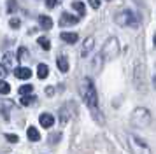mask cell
Returning a JSON list of instances; mask_svg holds the SVG:
<instances>
[{
  "label": "cell",
  "instance_id": "1",
  "mask_svg": "<svg viewBox=\"0 0 156 154\" xmlns=\"http://www.w3.org/2000/svg\"><path fill=\"white\" fill-rule=\"evenodd\" d=\"M81 95L84 98V103L88 105L93 110V114L97 116V114H98V96H97V89H95L93 82L88 77L83 79V82H81Z\"/></svg>",
  "mask_w": 156,
  "mask_h": 154
},
{
  "label": "cell",
  "instance_id": "2",
  "mask_svg": "<svg viewBox=\"0 0 156 154\" xmlns=\"http://www.w3.org/2000/svg\"><path fill=\"white\" fill-rule=\"evenodd\" d=\"M100 54L107 58V60H114L116 56L119 54V40L116 39V37H111V39H107V42L104 44V47H102V53Z\"/></svg>",
  "mask_w": 156,
  "mask_h": 154
},
{
  "label": "cell",
  "instance_id": "3",
  "mask_svg": "<svg viewBox=\"0 0 156 154\" xmlns=\"http://www.w3.org/2000/svg\"><path fill=\"white\" fill-rule=\"evenodd\" d=\"M128 144H130L132 154H151V149L147 147V144L142 138L135 137V135H130L128 137Z\"/></svg>",
  "mask_w": 156,
  "mask_h": 154
},
{
  "label": "cell",
  "instance_id": "4",
  "mask_svg": "<svg viewBox=\"0 0 156 154\" xmlns=\"http://www.w3.org/2000/svg\"><path fill=\"white\" fill-rule=\"evenodd\" d=\"M116 23L119 25V26H139V19H137V16H135L132 11H123V12L116 14Z\"/></svg>",
  "mask_w": 156,
  "mask_h": 154
},
{
  "label": "cell",
  "instance_id": "5",
  "mask_svg": "<svg viewBox=\"0 0 156 154\" xmlns=\"http://www.w3.org/2000/svg\"><path fill=\"white\" fill-rule=\"evenodd\" d=\"M132 121H133L135 124H139V126H147L149 121H151V114H149L147 109H142V107H139V109H135V110H133Z\"/></svg>",
  "mask_w": 156,
  "mask_h": 154
},
{
  "label": "cell",
  "instance_id": "6",
  "mask_svg": "<svg viewBox=\"0 0 156 154\" xmlns=\"http://www.w3.org/2000/svg\"><path fill=\"white\" fill-rule=\"evenodd\" d=\"M79 18L77 16H72L69 12H62L60 16V26H72V25H77Z\"/></svg>",
  "mask_w": 156,
  "mask_h": 154
},
{
  "label": "cell",
  "instance_id": "7",
  "mask_svg": "<svg viewBox=\"0 0 156 154\" xmlns=\"http://www.w3.org/2000/svg\"><path fill=\"white\" fill-rule=\"evenodd\" d=\"M39 123H41V126H42V128L49 130V128H53V124H55V117L51 116L49 112H44V114H41V116H39Z\"/></svg>",
  "mask_w": 156,
  "mask_h": 154
},
{
  "label": "cell",
  "instance_id": "8",
  "mask_svg": "<svg viewBox=\"0 0 156 154\" xmlns=\"http://www.w3.org/2000/svg\"><path fill=\"white\" fill-rule=\"evenodd\" d=\"M56 65H58V70H60L62 74H67V72H69V58L65 54H60L56 58Z\"/></svg>",
  "mask_w": 156,
  "mask_h": 154
},
{
  "label": "cell",
  "instance_id": "9",
  "mask_svg": "<svg viewBox=\"0 0 156 154\" xmlns=\"http://www.w3.org/2000/svg\"><path fill=\"white\" fill-rule=\"evenodd\" d=\"M60 39L63 42H67V44H76V42L79 40V35L76 33V32H62Z\"/></svg>",
  "mask_w": 156,
  "mask_h": 154
},
{
  "label": "cell",
  "instance_id": "10",
  "mask_svg": "<svg viewBox=\"0 0 156 154\" xmlns=\"http://www.w3.org/2000/svg\"><path fill=\"white\" fill-rule=\"evenodd\" d=\"M14 75L18 79H30L32 77V70L28 67H18V68H14Z\"/></svg>",
  "mask_w": 156,
  "mask_h": 154
},
{
  "label": "cell",
  "instance_id": "11",
  "mask_svg": "<svg viewBox=\"0 0 156 154\" xmlns=\"http://www.w3.org/2000/svg\"><path fill=\"white\" fill-rule=\"evenodd\" d=\"M39 23H41V28L42 30H51L53 28V19H51L49 16H46V14H41L39 16Z\"/></svg>",
  "mask_w": 156,
  "mask_h": 154
},
{
  "label": "cell",
  "instance_id": "12",
  "mask_svg": "<svg viewBox=\"0 0 156 154\" xmlns=\"http://www.w3.org/2000/svg\"><path fill=\"white\" fill-rule=\"evenodd\" d=\"M27 137H28V140H32V142H39V140H41V133H39V130H37L35 126H28Z\"/></svg>",
  "mask_w": 156,
  "mask_h": 154
},
{
  "label": "cell",
  "instance_id": "13",
  "mask_svg": "<svg viewBox=\"0 0 156 154\" xmlns=\"http://www.w3.org/2000/svg\"><path fill=\"white\" fill-rule=\"evenodd\" d=\"M93 46H95V39H93V37H88V39L84 40V44H83V53H81V54H83V58H86V56H88V53L93 49Z\"/></svg>",
  "mask_w": 156,
  "mask_h": 154
},
{
  "label": "cell",
  "instance_id": "14",
  "mask_svg": "<svg viewBox=\"0 0 156 154\" xmlns=\"http://www.w3.org/2000/svg\"><path fill=\"white\" fill-rule=\"evenodd\" d=\"M48 75H49V67L46 63H39V67H37V77L39 79H46Z\"/></svg>",
  "mask_w": 156,
  "mask_h": 154
},
{
  "label": "cell",
  "instance_id": "15",
  "mask_svg": "<svg viewBox=\"0 0 156 154\" xmlns=\"http://www.w3.org/2000/svg\"><path fill=\"white\" fill-rule=\"evenodd\" d=\"M102 63H104V56H102V54H97L95 58H93L91 67H93V72H95V74H98V72H100V68H102Z\"/></svg>",
  "mask_w": 156,
  "mask_h": 154
},
{
  "label": "cell",
  "instance_id": "16",
  "mask_svg": "<svg viewBox=\"0 0 156 154\" xmlns=\"http://www.w3.org/2000/svg\"><path fill=\"white\" fill-rule=\"evenodd\" d=\"M72 9H74V11H77L79 16H84V12H86L84 4H83V2H79V0H74V2H72Z\"/></svg>",
  "mask_w": 156,
  "mask_h": 154
},
{
  "label": "cell",
  "instance_id": "17",
  "mask_svg": "<svg viewBox=\"0 0 156 154\" xmlns=\"http://www.w3.org/2000/svg\"><path fill=\"white\" fill-rule=\"evenodd\" d=\"M32 91H34V84H23V86H20L18 93H20L21 96H27V95H30Z\"/></svg>",
  "mask_w": 156,
  "mask_h": 154
},
{
  "label": "cell",
  "instance_id": "18",
  "mask_svg": "<svg viewBox=\"0 0 156 154\" xmlns=\"http://www.w3.org/2000/svg\"><path fill=\"white\" fill-rule=\"evenodd\" d=\"M37 42H39V46H41L44 51H49V49H51V42H49V39H48V37H39V39H37Z\"/></svg>",
  "mask_w": 156,
  "mask_h": 154
},
{
  "label": "cell",
  "instance_id": "19",
  "mask_svg": "<svg viewBox=\"0 0 156 154\" xmlns=\"http://www.w3.org/2000/svg\"><path fill=\"white\" fill-rule=\"evenodd\" d=\"M34 102H35V96H34V95H27V96L20 98V103H21L23 107H28V105H32Z\"/></svg>",
  "mask_w": 156,
  "mask_h": 154
},
{
  "label": "cell",
  "instance_id": "20",
  "mask_svg": "<svg viewBox=\"0 0 156 154\" xmlns=\"http://www.w3.org/2000/svg\"><path fill=\"white\" fill-rule=\"evenodd\" d=\"M27 58H28V49L21 46V47L18 49V53H16V60L21 61V60H27Z\"/></svg>",
  "mask_w": 156,
  "mask_h": 154
},
{
  "label": "cell",
  "instance_id": "21",
  "mask_svg": "<svg viewBox=\"0 0 156 154\" xmlns=\"http://www.w3.org/2000/svg\"><path fill=\"white\" fill-rule=\"evenodd\" d=\"M12 61H14V54H12V53H5V54H4V63H2V65L7 68V67L12 65Z\"/></svg>",
  "mask_w": 156,
  "mask_h": 154
},
{
  "label": "cell",
  "instance_id": "22",
  "mask_svg": "<svg viewBox=\"0 0 156 154\" xmlns=\"http://www.w3.org/2000/svg\"><path fill=\"white\" fill-rule=\"evenodd\" d=\"M18 11V0H7V12L14 14Z\"/></svg>",
  "mask_w": 156,
  "mask_h": 154
},
{
  "label": "cell",
  "instance_id": "23",
  "mask_svg": "<svg viewBox=\"0 0 156 154\" xmlns=\"http://www.w3.org/2000/svg\"><path fill=\"white\" fill-rule=\"evenodd\" d=\"M9 93H11V86H9V82L0 81V95H9Z\"/></svg>",
  "mask_w": 156,
  "mask_h": 154
},
{
  "label": "cell",
  "instance_id": "24",
  "mask_svg": "<svg viewBox=\"0 0 156 154\" xmlns=\"http://www.w3.org/2000/svg\"><path fill=\"white\" fill-rule=\"evenodd\" d=\"M9 26L12 28V30H18V28L21 26V19H20V18H11V21H9Z\"/></svg>",
  "mask_w": 156,
  "mask_h": 154
},
{
  "label": "cell",
  "instance_id": "25",
  "mask_svg": "<svg viewBox=\"0 0 156 154\" xmlns=\"http://www.w3.org/2000/svg\"><path fill=\"white\" fill-rule=\"evenodd\" d=\"M5 140L11 142V144H16V142H20V137L14 135V133H5Z\"/></svg>",
  "mask_w": 156,
  "mask_h": 154
},
{
  "label": "cell",
  "instance_id": "26",
  "mask_svg": "<svg viewBox=\"0 0 156 154\" xmlns=\"http://www.w3.org/2000/svg\"><path fill=\"white\" fill-rule=\"evenodd\" d=\"M60 138H62V133H55V135H51L49 137V144L51 145H56Z\"/></svg>",
  "mask_w": 156,
  "mask_h": 154
},
{
  "label": "cell",
  "instance_id": "27",
  "mask_svg": "<svg viewBox=\"0 0 156 154\" xmlns=\"http://www.w3.org/2000/svg\"><path fill=\"white\" fill-rule=\"evenodd\" d=\"M58 0H46V7L48 9H53V7H56Z\"/></svg>",
  "mask_w": 156,
  "mask_h": 154
},
{
  "label": "cell",
  "instance_id": "28",
  "mask_svg": "<svg viewBox=\"0 0 156 154\" xmlns=\"http://www.w3.org/2000/svg\"><path fill=\"white\" fill-rule=\"evenodd\" d=\"M7 72H9V70L5 68V67H4L2 63H0V79H2V77H5V75H7Z\"/></svg>",
  "mask_w": 156,
  "mask_h": 154
},
{
  "label": "cell",
  "instance_id": "29",
  "mask_svg": "<svg viewBox=\"0 0 156 154\" xmlns=\"http://www.w3.org/2000/svg\"><path fill=\"white\" fill-rule=\"evenodd\" d=\"M44 91H46V95H48V96H53V95H55V88H51V86H48Z\"/></svg>",
  "mask_w": 156,
  "mask_h": 154
},
{
  "label": "cell",
  "instance_id": "30",
  "mask_svg": "<svg viewBox=\"0 0 156 154\" xmlns=\"http://www.w3.org/2000/svg\"><path fill=\"white\" fill-rule=\"evenodd\" d=\"M90 5H91L93 9H98L100 7V0H90Z\"/></svg>",
  "mask_w": 156,
  "mask_h": 154
},
{
  "label": "cell",
  "instance_id": "31",
  "mask_svg": "<svg viewBox=\"0 0 156 154\" xmlns=\"http://www.w3.org/2000/svg\"><path fill=\"white\" fill-rule=\"evenodd\" d=\"M153 86H154V89H156V75L153 77Z\"/></svg>",
  "mask_w": 156,
  "mask_h": 154
},
{
  "label": "cell",
  "instance_id": "32",
  "mask_svg": "<svg viewBox=\"0 0 156 154\" xmlns=\"http://www.w3.org/2000/svg\"><path fill=\"white\" fill-rule=\"evenodd\" d=\"M154 46H156V33H154Z\"/></svg>",
  "mask_w": 156,
  "mask_h": 154
}]
</instances>
